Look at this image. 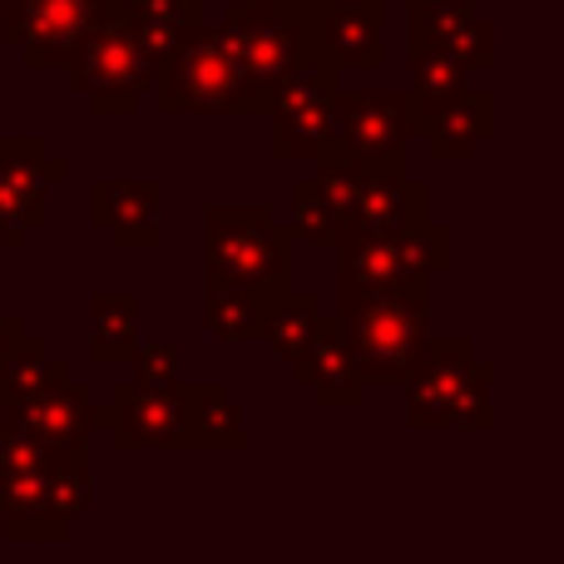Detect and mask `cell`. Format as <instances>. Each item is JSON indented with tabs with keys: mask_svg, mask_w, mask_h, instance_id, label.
<instances>
[{
	"mask_svg": "<svg viewBox=\"0 0 564 564\" xmlns=\"http://www.w3.org/2000/svg\"><path fill=\"white\" fill-rule=\"evenodd\" d=\"M20 337H25V322H20L15 312H6V302H0V357H6Z\"/></svg>",
	"mask_w": 564,
	"mask_h": 564,
	"instance_id": "30",
	"label": "cell"
},
{
	"mask_svg": "<svg viewBox=\"0 0 564 564\" xmlns=\"http://www.w3.org/2000/svg\"><path fill=\"white\" fill-rule=\"evenodd\" d=\"M406 75H411V89H416L421 99H441V95H456V89L470 79V69H466V59L451 55L446 45H436V40H426V35H411Z\"/></svg>",
	"mask_w": 564,
	"mask_h": 564,
	"instance_id": "25",
	"label": "cell"
},
{
	"mask_svg": "<svg viewBox=\"0 0 564 564\" xmlns=\"http://www.w3.org/2000/svg\"><path fill=\"white\" fill-rule=\"evenodd\" d=\"M65 377H69V371L50 357L45 341H35L25 332V337H20L15 347L0 357V406L25 401V397H35V391H45V387H59Z\"/></svg>",
	"mask_w": 564,
	"mask_h": 564,
	"instance_id": "23",
	"label": "cell"
},
{
	"mask_svg": "<svg viewBox=\"0 0 564 564\" xmlns=\"http://www.w3.org/2000/svg\"><path fill=\"white\" fill-rule=\"evenodd\" d=\"M406 387V426L416 431H490L496 406V367L480 361L470 337H431Z\"/></svg>",
	"mask_w": 564,
	"mask_h": 564,
	"instance_id": "1",
	"label": "cell"
},
{
	"mask_svg": "<svg viewBox=\"0 0 564 564\" xmlns=\"http://www.w3.org/2000/svg\"><path fill=\"white\" fill-rule=\"evenodd\" d=\"M169 6H178V10H188V15L204 20V0H169Z\"/></svg>",
	"mask_w": 564,
	"mask_h": 564,
	"instance_id": "32",
	"label": "cell"
},
{
	"mask_svg": "<svg viewBox=\"0 0 564 564\" xmlns=\"http://www.w3.org/2000/svg\"><path fill=\"white\" fill-rule=\"evenodd\" d=\"M0 535L15 540V545H40V540H65L69 535V520H59L55 510H30V516H10L0 520Z\"/></svg>",
	"mask_w": 564,
	"mask_h": 564,
	"instance_id": "29",
	"label": "cell"
},
{
	"mask_svg": "<svg viewBox=\"0 0 564 564\" xmlns=\"http://www.w3.org/2000/svg\"><path fill=\"white\" fill-rule=\"evenodd\" d=\"M139 341V297L134 292H95L89 297V357L115 367L129 361Z\"/></svg>",
	"mask_w": 564,
	"mask_h": 564,
	"instance_id": "21",
	"label": "cell"
},
{
	"mask_svg": "<svg viewBox=\"0 0 564 564\" xmlns=\"http://www.w3.org/2000/svg\"><path fill=\"white\" fill-rule=\"evenodd\" d=\"M337 322H341V337H347L351 357H357L361 381L401 387V381L411 377V367L421 361L426 341H431L426 282L361 297V302H351L347 312H337Z\"/></svg>",
	"mask_w": 564,
	"mask_h": 564,
	"instance_id": "2",
	"label": "cell"
},
{
	"mask_svg": "<svg viewBox=\"0 0 564 564\" xmlns=\"http://www.w3.org/2000/svg\"><path fill=\"white\" fill-rule=\"evenodd\" d=\"M292 381H297L302 391H312V401H317L322 411H351L361 406V371H357V357H351L347 337H341V322L337 317H322V332L317 341L307 347V357L297 361V367H288Z\"/></svg>",
	"mask_w": 564,
	"mask_h": 564,
	"instance_id": "18",
	"label": "cell"
},
{
	"mask_svg": "<svg viewBox=\"0 0 564 564\" xmlns=\"http://www.w3.org/2000/svg\"><path fill=\"white\" fill-rule=\"evenodd\" d=\"M288 288L258 282H204V327L218 341H263L268 317Z\"/></svg>",
	"mask_w": 564,
	"mask_h": 564,
	"instance_id": "19",
	"label": "cell"
},
{
	"mask_svg": "<svg viewBox=\"0 0 564 564\" xmlns=\"http://www.w3.org/2000/svg\"><path fill=\"white\" fill-rule=\"evenodd\" d=\"M115 10V0H6L0 6V40L15 50L25 69L69 65L85 35Z\"/></svg>",
	"mask_w": 564,
	"mask_h": 564,
	"instance_id": "8",
	"label": "cell"
},
{
	"mask_svg": "<svg viewBox=\"0 0 564 564\" xmlns=\"http://www.w3.org/2000/svg\"><path fill=\"white\" fill-rule=\"evenodd\" d=\"M317 332H322V307H317V297L312 292H282L278 297V307H273V317H268V332H263V341L273 347V357L282 361V367H297L302 357H307V347L317 341Z\"/></svg>",
	"mask_w": 564,
	"mask_h": 564,
	"instance_id": "22",
	"label": "cell"
},
{
	"mask_svg": "<svg viewBox=\"0 0 564 564\" xmlns=\"http://www.w3.org/2000/svg\"><path fill=\"white\" fill-rule=\"evenodd\" d=\"M214 25H218V35L228 40V50L238 55V65H243L248 89H253V115H263L278 79L288 75L297 59L312 55L302 15H288V10L268 6V0H234V6L224 10V20H214Z\"/></svg>",
	"mask_w": 564,
	"mask_h": 564,
	"instance_id": "7",
	"label": "cell"
},
{
	"mask_svg": "<svg viewBox=\"0 0 564 564\" xmlns=\"http://www.w3.org/2000/svg\"><path fill=\"white\" fill-rule=\"evenodd\" d=\"M154 99L164 115H253V89H248L243 65L208 20H198L184 45L159 65Z\"/></svg>",
	"mask_w": 564,
	"mask_h": 564,
	"instance_id": "3",
	"label": "cell"
},
{
	"mask_svg": "<svg viewBox=\"0 0 564 564\" xmlns=\"http://www.w3.org/2000/svg\"><path fill=\"white\" fill-rule=\"evenodd\" d=\"M426 218H431V184L426 178H411L406 159H397V164H367V178H361L341 228H357V234H401V228H416Z\"/></svg>",
	"mask_w": 564,
	"mask_h": 564,
	"instance_id": "14",
	"label": "cell"
},
{
	"mask_svg": "<svg viewBox=\"0 0 564 564\" xmlns=\"http://www.w3.org/2000/svg\"><path fill=\"white\" fill-rule=\"evenodd\" d=\"M421 105L416 89H391V95H337L332 129L322 149H341L367 164H397L406 159L411 139L421 134Z\"/></svg>",
	"mask_w": 564,
	"mask_h": 564,
	"instance_id": "9",
	"label": "cell"
},
{
	"mask_svg": "<svg viewBox=\"0 0 564 564\" xmlns=\"http://www.w3.org/2000/svg\"><path fill=\"white\" fill-rule=\"evenodd\" d=\"M288 234H292V243H307V248H332L341 234V218L332 214V204L322 198V188L312 178H297V188H292Z\"/></svg>",
	"mask_w": 564,
	"mask_h": 564,
	"instance_id": "26",
	"label": "cell"
},
{
	"mask_svg": "<svg viewBox=\"0 0 564 564\" xmlns=\"http://www.w3.org/2000/svg\"><path fill=\"white\" fill-rule=\"evenodd\" d=\"M129 367H134V381H149V387H174V381H184V347L169 341V337L134 341Z\"/></svg>",
	"mask_w": 564,
	"mask_h": 564,
	"instance_id": "27",
	"label": "cell"
},
{
	"mask_svg": "<svg viewBox=\"0 0 564 564\" xmlns=\"http://www.w3.org/2000/svg\"><path fill=\"white\" fill-rule=\"evenodd\" d=\"M337 69L322 55H307L278 79V89L268 95L263 119H268V149L282 164H312L327 144L332 109H337Z\"/></svg>",
	"mask_w": 564,
	"mask_h": 564,
	"instance_id": "6",
	"label": "cell"
},
{
	"mask_svg": "<svg viewBox=\"0 0 564 564\" xmlns=\"http://www.w3.org/2000/svg\"><path fill=\"white\" fill-rule=\"evenodd\" d=\"M65 159H50L45 139L10 134L0 139V243L15 253L30 228L45 224V188L65 184Z\"/></svg>",
	"mask_w": 564,
	"mask_h": 564,
	"instance_id": "11",
	"label": "cell"
},
{
	"mask_svg": "<svg viewBox=\"0 0 564 564\" xmlns=\"http://www.w3.org/2000/svg\"><path fill=\"white\" fill-rule=\"evenodd\" d=\"M381 6H416V0H381Z\"/></svg>",
	"mask_w": 564,
	"mask_h": 564,
	"instance_id": "33",
	"label": "cell"
},
{
	"mask_svg": "<svg viewBox=\"0 0 564 564\" xmlns=\"http://www.w3.org/2000/svg\"><path fill=\"white\" fill-rule=\"evenodd\" d=\"M65 75H69V89L85 95L95 115L124 119L139 109L144 89H154L159 65L149 59V50L139 45V35L124 20V6L115 0V10H109V15L85 35V45L69 55Z\"/></svg>",
	"mask_w": 564,
	"mask_h": 564,
	"instance_id": "5",
	"label": "cell"
},
{
	"mask_svg": "<svg viewBox=\"0 0 564 564\" xmlns=\"http://www.w3.org/2000/svg\"><path fill=\"white\" fill-rule=\"evenodd\" d=\"M99 426L115 441V451H188V397L184 381L149 387V381H119L109 391V406L99 411Z\"/></svg>",
	"mask_w": 564,
	"mask_h": 564,
	"instance_id": "10",
	"label": "cell"
},
{
	"mask_svg": "<svg viewBox=\"0 0 564 564\" xmlns=\"http://www.w3.org/2000/svg\"><path fill=\"white\" fill-rule=\"evenodd\" d=\"M89 218L105 228L109 243L124 253H149L159 248V184L154 178H99L89 188Z\"/></svg>",
	"mask_w": 564,
	"mask_h": 564,
	"instance_id": "16",
	"label": "cell"
},
{
	"mask_svg": "<svg viewBox=\"0 0 564 564\" xmlns=\"http://www.w3.org/2000/svg\"><path fill=\"white\" fill-rule=\"evenodd\" d=\"M55 451L40 446L30 431L0 421V476H30V470H45Z\"/></svg>",
	"mask_w": 564,
	"mask_h": 564,
	"instance_id": "28",
	"label": "cell"
},
{
	"mask_svg": "<svg viewBox=\"0 0 564 564\" xmlns=\"http://www.w3.org/2000/svg\"><path fill=\"white\" fill-rule=\"evenodd\" d=\"M496 119L500 109L490 89L460 85L456 95H441L421 105V139H426L436 164H466V159H476V149L486 139H496Z\"/></svg>",
	"mask_w": 564,
	"mask_h": 564,
	"instance_id": "15",
	"label": "cell"
},
{
	"mask_svg": "<svg viewBox=\"0 0 564 564\" xmlns=\"http://www.w3.org/2000/svg\"><path fill=\"white\" fill-rule=\"evenodd\" d=\"M188 397V451H248V421L224 381L184 387Z\"/></svg>",
	"mask_w": 564,
	"mask_h": 564,
	"instance_id": "20",
	"label": "cell"
},
{
	"mask_svg": "<svg viewBox=\"0 0 564 564\" xmlns=\"http://www.w3.org/2000/svg\"><path fill=\"white\" fill-rule=\"evenodd\" d=\"M312 55L332 69H381L387 59V6L381 0H322L302 15Z\"/></svg>",
	"mask_w": 564,
	"mask_h": 564,
	"instance_id": "12",
	"label": "cell"
},
{
	"mask_svg": "<svg viewBox=\"0 0 564 564\" xmlns=\"http://www.w3.org/2000/svg\"><path fill=\"white\" fill-rule=\"evenodd\" d=\"M204 282L292 288V234L263 204L204 208Z\"/></svg>",
	"mask_w": 564,
	"mask_h": 564,
	"instance_id": "4",
	"label": "cell"
},
{
	"mask_svg": "<svg viewBox=\"0 0 564 564\" xmlns=\"http://www.w3.org/2000/svg\"><path fill=\"white\" fill-rule=\"evenodd\" d=\"M406 35H426L436 45H446L451 55L466 59V69H496V25L466 0H416L406 6Z\"/></svg>",
	"mask_w": 564,
	"mask_h": 564,
	"instance_id": "17",
	"label": "cell"
},
{
	"mask_svg": "<svg viewBox=\"0 0 564 564\" xmlns=\"http://www.w3.org/2000/svg\"><path fill=\"white\" fill-rule=\"evenodd\" d=\"M0 421L30 431V436L50 451H85L89 436L99 431V406H95V397H89V387L65 377L59 387H45L25 401L0 406Z\"/></svg>",
	"mask_w": 564,
	"mask_h": 564,
	"instance_id": "13",
	"label": "cell"
},
{
	"mask_svg": "<svg viewBox=\"0 0 564 564\" xmlns=\"http://www.w3.org/2000/svg\"><path fill=\"white\" fill-rule=\"evenodd\" d=\"M268 6L288 10V15H307V10H312V6H322V0H268Z\"/></svg>",
	"mask_w": 564,
	"mask_h": 564,
	"instance_id": "31",
	"label": "cell"
},
{
	"mask_svg": "<svg viewBox=\"0 0 564 564\" xmlns=\"http://www.w3.org/2000/svg\"><path fill=\"white\" fill-rule=\"evenodd\" d=\"M0 109H6V95H0Z\"/></svg>",
	"mask_w": 564,
	"mask_h": 564,
	"instance_id": "34",
	"label": "cell"
},
{
	"mask_svg": "<svg viewBox=\"0 0 564 564\" xmlns=\"http://www.w3.org/2000/svg\"><path fill=\"white\" fill-rule=\"evenodd\" d=\"M124 20H129V30L139 35V45L149 50V59H154V65H164V59L174 55L178 45H184L188 30L198 25V15L169 6V0H129Z\"/></svg>",
	"mask_w": 564,
	"mask_h": 564,
	"instance_id": "24",
	"label": "cell"
}]
</instances>
